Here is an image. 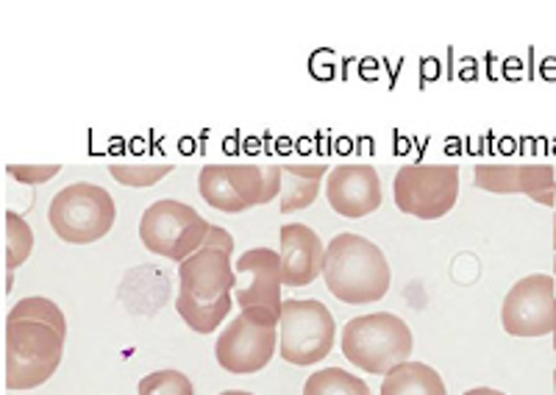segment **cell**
Instances as JSON below:
<instances>
[{
	"label": "cell",
	"mask_w": 556,
	"mask_h": 395,
	"mask_svg": "<svg viewBox=\"0 0 556 395\" xmlns=\"http://www.w3.org/2000/svg\"><path fill=\"white\" fill-rule=\"evenodd\" d=\"M31 251H34L31 226H28L26 217H20L17 212L9 209L7 212V268H9V273H14V270H17L23 262H28Z\"/></svg>",
	"instance_id": "cell-20"
},
{
	"label": "cell",
	"mask_w": 556,
	"mask_h": 395,
	"mask_svg": "<svg viewBox=\"0 0 556 395\" xmlns=\"http://www.w3.org/2000/svg\"><path fill=\"white\" fill-rule=\"evenodd\" d=\"M231 254H235V237L220 226H212L206 243L178 265V284H181L178 290L198 301H217L231 293L237 284Z\"/></svg>",
	"instance_id": "cell-10"
},
{
	"label": "cell",
	"mask_w": 556,
	"mask_h": 395,
	"mask_svg": "<svg viewBox=\"0 0 556 395\" xmlns=\"http://www.w3.org/2000/svg\"><path fill=\"white\" fill-rule=\"evenodd\" d=\"M337 323L326 304L315 298H290L278 318V354L298 368H309L334 351Z\"/></svg>",
	"instance_id": "cell-6"
},
{
	"label": "cell",
	"mask_w": 556,
	"mask_h": 395,
	"mask_svg": "<svg viewBox=\"0 0 556 395\" xmlns=\"http://www.w3.org/2000/svg\"><path fill=\"white\" fill-rule=\"evenodd\" d=\"M329 173L326 165H281V195H278L281 215H292L315 204L323 176Z\"/></svg>",
	"instance_id": "cell-16"
},
{
	"label": "cell",
	"mask_w": 556,
	"mask_h": 395,
	"mask_svg": "<svg viewBox=\"0 0 556 395\" xmlns=\"http://www.w3.org/2000/svg\"><path fill=\"white\" fill-rule=\"evenodd\" d=\"M323 279L334 298L351 306L376 304L390 290V262L367 237L342 231L326 245Z\"/></svg>",
	"instance_id": "cell-1"
},
{
	"label": "cell",
	"mask_w": 556,
	"mask_h": 395,
	"mask_svg": "<svg viewBox=\"0 0 556 395\" xmlns=\"http://www.w3.org/2000/svg\"><path fill=\"white\" fill-rule=\"evenodd\" d=\"M198 192L212 209L240 215L281 195V165H203Z\"/></svg>",
	"instance_id": "cell-4"
},
{
	"label": "cell",
	"mask_w": 556,
	"mask_h": 395,
	"mask_svg": "<svg viewBox=\"0 0 556 395\" xmlns=\"http://www.w3.org/2000/svg\"><path fill=\"white\" fill-rule=\"evenodd\" d=\"M109 173L123 187H151L165 179L167 173H173V165H121V162H114L109 165Z\"/></svg>",
	"instance_id": "cell-22"
},
{
	"label": "cell",
	"mask_w": 556,
	"mask_h": 395,
	"mask_svg": "<svg viewBox=\"0 0 556 395\" xmlns=\"http://www.w3.org/2000/svg\"><path fill=\"white\" fill-rule=\"evenodd\" d=\"M278 351V318L260 313V309H242L231 323L223 329L215 343V357L226 373L251 377L270 365Z\"/></svg>",
	"instance_id": "cell-8"
},
{
	"label": "cell",
	"mask_w": 556,
	"mask_h": 395,
	"mask_svg": "<svg viewBox=\"0 0 556 395\" xmlns=\"http://www.w3.org/2000/svg\"><path fill=\"white\" fill-rule=\"evenodd\" d=\"M473 184L495 195L520 192L534 197L556 184V170L554 165H476Z\"/></svg>",
	"instance_id": "cell-15"
},
{
	"label": "cell",
	"mask_w": 556,
	"mask_h": 395,
	"mask_svg": "<svg viewBox=\"0 0 556 395\" xmlns=\"http://www.w3.org/2000/svg\"><path fill=\"white\" fill-rule=\"evenodd\" d=\"M554 273H556V215H554Z\"/></svg>",
	"instance_id": "cell-28"
},
{
	"label": "cell",
	"mask_w": 556,
	"mask_h": 395,
	"mask_svg": "<svg viewBox=\"0 0 556 395\" xmlns=\"http://www.w3.org/2000/svg\"><path fill=\"white\" fill-rule=\"evenodd\" d=\"M278 240H281L278 256H281L287 288H306L317 276H323L326 245L315 229L306 224H285L278 231Z\"/></svg>",
	"instance_id": "cell-14"
},
{
	"label": "cell",
	"mask_w": 556,
	"mask_h": 395,
	"mask_svg": "<svg viewBox=\"0 0 556 395\" xmlns=\"http://www.w3.org/2000/svg\"><path fill=\"white\" fill-rule=\"evenodd\" d=\"M504 332L513 337H545L556 326L554 276L534 273L513 284L501 306Z\"/></svg>",
	"instance_id": "cell-11"
},
{
	"label": "cell",
	"mask_w": 556,
	"mask_h": 395,
	"mask_svg": "<svg viewBox=\"0 0 556 395\" xmlns=\"http://www.w3.org/2000/svg\"><path fill=\"white\" fill-rule=\"evenodd\" d=\"M237 273L248 276V281L235 293L240 309H260V313L281 318V288H285V273H281V256L270 249H251L237 259Z\"/></svg>",
	"instance_id": "cell-12"
},
{
	"label": "cell",
	"mask_w": 556,
	"mask_h": 395,
	"mask_svg": "<svg viewBox=\"0 0 556 395\" xmlns=\"http://www.w3.org/2000/svg\"><path fill=\"white\" fill-rule=\"evenodd\" d=\"M304 395H374L356 373L342 368H323L304 384Z\"/></svg>",
	"instance_id": "cell-19"
},
{
	"label": "cell",
	"mask_w": 556,
	"mask_h": 395,
	"mask_svg": "<svg viewBox=\"0 0 556 395\" xmlns=\"http://www.w3.org/2000/svg\"><path fill=\"white\" fill-rule=\"evenodd\" d=\"M462 395H506V393H501V390H493V387H473Z\"/></svg>",
	"instance_id": "cell-26"
},
{
	"label": "cell",
	"mask_w": 556,
	"mask_h": 395,
	"mask_svg": "<svg viewBox=\"0 0 556 395\" xmlns=\"http://www.w3.org/2000/svg\"><path fill=\"white\" fill-rule=\"evenodd\" d=\"M326 197L340 217L359 220L381 206V179L370 165H337L326 176Z\"/></svg>",
	"instance_id": "cell-13"
},
{
	"label": "cell",
	"mask_w": 556,
	"mask_h": 395,
	"mask_svg": "<svg viewBox=\"0 0 556 395\" xmlns=\"http://www.w3.org/2000/svg\"><path fill=\"white\" fill-rule=\"evenodd\" d=\"M392 197L404 215L440 220L454 209L459 197V167L404 165L392 179Z\"/></svg>",
	"instance_id": "cell-9"
},
{
	"label": "cell",
	"mask_w": 556,
	"mask_h": 395,
	"mask_svg": "<svg viewBox=\"0 0 556 395\" xmlns=\"http://www.w3.org/2000/svg\"><path fill=\"white\" fill-rule=\"evenodd\" d=\"M117 220L114 197L103 187L76 181L53 195L48 206V224L56 231L59 240L70 245L98 243L112 231Z\"/></svg>",
	"instance_id": "cell-5"
},
{
	"label": "cell",
	"mask_w": 556,
	"mask_h": 395,
	"mask_svg": "<svg viewBox=\"0 0 556 395\" xmlns=\"http://www.w3.org/2000/svg\"><path fill=\"white\" fill-rule=\"evenodd\" d=\"M340 345L348 362L374 377H387L392 368L409 362L415 340L399 315L374 313L348 320L342 326Z\"/></svg>",
	"instance_id": "cell-3"
},
{
	"label": "cell",
	"mask_w": 556,
	"mask_h": 395,
	"mask_svg": "<svg viewBox=\"0 0 556 395\" xmlns=\"http://www.w3.org/2000/svg\"><path fill=\"white\" fill-rule=\"evenodd\" d=\"M7 173L23 184H45V181L56 179L62 165H7Z\"/></svg>",
	"instance_id": "cell-24"
},
{
	"label": "cell",
	"mask_w": 556,
	"mask_h": 395,
	"mask_svg": "<svg viewBox=\"0 0 556 395\" xmlns=\"http://www.w3.org/2000/svg\"><path fill=\"white\" fill-rule=\"evenodd\" d=\"M9 315H14V318L48 320V323H56L59 329H67V318H64L62 309H59L51 298H42V295H28V298H20L17 304L9 309Z\"/></svg>",
	"instance_id": "cell-23"
},
{
	"label": "cell",
	"mask_w": 556,
	"mask_h": 395,
	"mask_svg": "<svg viewBox=\"0 0 556 395\" xmlns=\"http://www.w3.org/2000/svg\"><path fill=\"white\" fill-rule=\"evenodd\" d=\"M554 351H556V326H554Z\"/></svg>",
	"instance_id": "cell-30"
},
{
	"label": "cell",
	"mask_w": 556,
	"mask_h": 395,
	"mask_svg": "<svg viewBox=\"0 0 556 395\" xmlns=\"http://www.w3.org/2000/svg\"><path fill=\"white\" fill-rule=\"evenodd\" d=\"M379 395H448V390L431 365L409 359L387 373Z\"/></svg>",
	"instance_id": "cell-17"
},
{
	"label": "cell",
	"mask_w": 556,
	"mask_h": 395,
	"mask_svg": "<svg viewBox=\"0 0 556 395\" xmlns=\"http://www.w3.org/2000/svg\"><path fill=\"white\" fill-rule=\"evenodd\" d=\"M220 395H253V393H245V390H226V393Z\"/></svg>",
	"instance_id": "cell-27"
},
{
	"label": "cell",
	"mask_w": 556,
	"mask_h": 395,
	"mask_svg": "<svg viewBox=\"0 0 556 395\" xmlns=\"http://www.w3.org/2000/svg\"><path fill=\"white\" fill-rule=\"evenodd\" d=\"M212 224L181 201H156L139 220V240L151 254L181 265L208 240Z\"/></svg>",
	"instance_id": "cell-7"
},
{
	"label": "cell",
	"mask_w": 556,
	"mask_h": 395,
	"mask_svg": "<svg viewBox=\"0 0 556 395\" xmlns=\"http://www.w3.org/2000/svg\"><path fill=\"white\" fill-rule=\"evenodd\" d=\"M231 306H235V293H226L217 301H198L190 293L178 290L176 298L178 318L198 334H212L215 329H220V323L231 313Z\"/></svg>",
	"instance_id": "cell-18"
},
{
	"label": "cell",
	"mask_w": 556,
	"mask_h": 395,
	"mask_svg": "<svg viewBox=\"0 0 556 395\" xmlns=\"http://www.w3.org/2000/svg\"><path fill=\"white\" fill-rule=\"evenodd\" d=\"M67 329L37 318L7 315V387L34 390L51 382L64 357Z\"/></svg>",
	"instance_id": "cell-2"
},
{
	"label": "cell",
	"mask_w": 556,
	"mask_h": 395,
	"mask_svg": "<svg viewBox=\"0 0 556 395\" xmlns=\"http://www.w3.org/2000/svg\"><path fill=\"white\" fill-rule=\"evenodd\" d=\"M531 201H538V204L548 206V209H554V215H556V184L551 187V190H543V192H538V195L531 197Z\"/></svg>",
	"instance_id": "cell-25"
},
{
	"label": "cell",
	"mask_w": 556,
	"mask_h": 395,
	"mask_svg": "<svg viewBox=\"0 0 556 395\" xmlns=\"http://www.w3.org/2000/svg\"><path fill=\"white\" fill-rule=\"evenodd\" d=\"M554 395H556V370H554Z\"/></svg>",
	"instance_id": "cell-29"
},
{
	"label": "cell",
	"mask_w": 556,
	"mask_h": 395,
	"mask_svg": "<svg viewBox=\"0 0 556 395\" xmlns=\"http://www.w3.org/2000/svg\"><path fill=\"white\" fill-rule=\"evenodd\" d=\"M139 395H195V387L181 370H156L139 382Z\"/></svg>",
	"instance_id": "cell-21"
}]
</instances>
